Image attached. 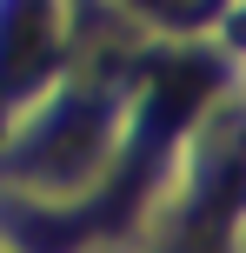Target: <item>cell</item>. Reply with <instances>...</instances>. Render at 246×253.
Wrapping results in <instances>:
<instances>
[{"mask_svg": "<svg viewBox=\"0 0 246 253\" xmlns=\"http://www.w3.org/2000/svg\"><path fill=\"white\" fill-rule=\"evenodd\" d=\"M146 7L167 20H200V13H213V0H146Z\"/></svg>", "mask_w": 246, "mask_h": 253, "instance_id": "obj_2", "label": "cell"}, {"mask_svg": "<svg viewBox=\"0 0 246 253\" xmlns=\"http://www.w3.org/2000/svg\"><path fill=\"white\" fill-rule=\"evenodd\" d=\"M213 93V67H200V60H180V67H160L153 80H146V133H173L186 114H193L200 100Z\"/></svg>", "mask_w": 246, "mask_h": 253, "instance_id": "obj_1", "label": "cell"}]
</instances>
